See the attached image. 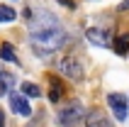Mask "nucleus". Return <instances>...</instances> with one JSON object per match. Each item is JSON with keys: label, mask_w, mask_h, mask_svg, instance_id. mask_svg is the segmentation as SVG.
Returning a JSON list of instances; mask_svg holds the SVG:
<instances>
[{"label": "nucleus", "mask_w": 129, "mask_h": 127, "mask_svg": "<svg viewBox=\"0 0 129 127\" xmlns=\"http://www.w3.org/2000/svg\"><path fill=\"white\" fill-rule=\"evenodd\" d=\"M32 37V47L39 56H46V54H54L68 42L66 37V29L58 25V27H51V29H44V32H37V34H29Z\"/></svg>", "instance_id": "obj_1"}, {"label": "nucleus", "mask_w": 129, "mask_h": 127, "mask_svg": "<svg viewBox=\"0 0 129 127\" xmlns=\"http://www.w3.org/2000/svg\"><path fill=\"white\" fill-rule=\"evenodd\" d=\"M7 95H10V108H12L20 117H29V115H32V108H29L24 95H20V93H7Z\"/></svg>", "instance_id": "obj_6"}, {"label": "nucleus", "mask_w": 129, "mask_h": 127, "mask_svg": "<svg viewBox=\"0 0 129 127\" xmlns=\"http://www.w3.org/2000/svg\"><path fill=\"white\" fill-rule=\"evenodd\" d=\"M12 86H15V76L7 71H0V95L12 93Z\"/></svg>", "instance_id": "obj_9"}, {"label": "nucleus", "mask_w": 129, "mask_h": 127, "mask_svg": "<svg viewBox=\"0 0 129 127\" xmlns=\"http://www.w3.org/2000/svg\"><path fill=\"white\" fill-rule=\"evenodd\" d=\"M80 120H85V108H83V103H78V100H71V103L63 105L58 110V115H56V122L61 127H76Z\"/></svg>", "instance_id": "obj_2"}, {"label": "nucleus", "mask_w": 129, "mask_h": 127, "mask_svg": "<svg viewBox=\"0 0 129 127\" xmlns=\"http://www.w3.org/2000/svg\"><path fill=\"white\" fill-rule=\"evenodd\" d=\"M0 59L3 61H10V64H17V56H15V51L10 44H0Z\"/></svg>", "instance_id": "obj_13"}, {"label": "nucleus", "mask_w": 129, "mask_h": 127, "mask_svg": "<svg viewBox=\"0 0 129 127\" xmlns=\"http://www.w3.org/2000/svg\"><path fill=\"white\" fill-rule=\"evenodd\" d=\"M85 37H88V42L95 44V47H110V37H107V32H105V29L90 27V29L85 32Z\"/></svg>", "instance_id": "obj_7"}, {"label": "nucleus", "mask_w": 129, "mask_h": 127, "mask_svg": "<svg viewBox=\"0 0 129 127\" xmlns=\"http://www.w3.org/2000/svg\"><path fill=\"white\" fill-rule=\"evenodd\" d=\"M115 51L119 54V56H124V54L129 51V34L117 37V42H115Z\"/></svg>", "instance_id": "obj_12"}, {"label": "nucleus", "mask_w": 129, "mask_h": 127, "mask_svg": "<svg viewBox=\"0 0 129 127\" xmlns=\"http://www.w3.org/2000/svg\"><path fill=\"white\" fill-rule=\"evenodd\" d=\"M20 93L24 95V98H39V95H42V91H39V86L29 83V81H22V86H20Z\"/></svg>", "instance_id": "obj_11"}, {"label": "nucleus", "mask_w": 129, "mask_h": 127, "mask_svg": "<svg viewBox=\"0 0 129 127\" xmlns=\"http://www.w3.org/2000/svg\"><path fill=\"white\" fill-rule=\"evenodd\" d=\"M58 71H61L63 76H68L71 81H80V78H83V66H80V61L76 56H66L63 61L58 64Z\"/></svg>", "instance_id": "obj_5"}, {"label": "nucleus", "mask_w": 129, "mask_h": 127, "mask_svg": "<svg viewBox=\"0 0 129 127\" xmlns=\"http://www.w3.org/2000/svg\"><path fill=\"white\" fill-rule=\"evenodd\" d=\"M15 17H17V12L10 5H0V22H12Z\"/></svg>", "instance_id": "obj_14"}, {"label": "nucleus", "mask_w": 129, "mask_h": 127, "mask_svg": "<svg viewBox=\"0 0 129 127\" xmlns=\"http://www.w3.org/2000/svg\"><path fill=\"white\" fill-rule=\"evenodd\" d=\"M49 83H51V91H49V100H51V103H58V100H61V95H63L61 81H58L56 76H51V78H49Z\"/></svg>", "instance_id": "obj_10"}, {"label": "nucleus", "mask_w": 129, "mask_h": 127, "mask_svg": "<svg viewBox=\"0 0 129 127\" xmlns=\"http://www.w3.org/2000/svg\"><path fill=\"white\" fill-rule=\"evenodd\" d=\"M107 105H110L112 115H115L119 122H122L124 117H127V113H129V100H127V95H122V93H110L107 95Z\"/></svg>", "instance_id": "obj_4"}, {"label": "nucleus", "mask_w": 129, "mask_h": 127, "mask_svg": "<svg viewBox=\"0 0 129 127\" xmlns=\"http://www.w3.org/2000/svg\"><path fill=\"white\" fill-rule=\"evenodd\" d=\"M119 10H129V0H124L122 5H119Z\"/></svg>", "instance_id": "obj_15"}, {"label": "nucleus", "mask_w": 129, "mask_h": 127, "mask_svg": "<svg viewBox=\"0 0 129 127\" xmlns=\"http://www.w3.org/2000/svg\"><path fill=\"white\" fill-rule=\"evenodd\" d=\"M51 27H58V20L54 12L42 10L37 17H29V34H37V32H44V29H51Z\"/></svg>", "instance_id": "obj_3"}, {"label": "nucleus", "mask_w": 129, "mask_h": 127, "mask_svg": "<svg viewBox=\"0 0 129 127\" xmlns=\"http://www.w3.org/2000/svg\"><path fill=\"white\" fill-rule=\"evenodd\" d=\"M0 127H5V115L0 113Z\"/></svg>", "instance_id": "obj_16"}, {"label": "nucleus", "mask_w": 129, "mask_h": 127, "mask_svg": "<svg viewBox=\"0 0 129 127\" xmlns=\"http://www.w3.org/2000/svg\"><path fill=\"white\" fill-rule=\"evenodd\" d=\"M85 125L88 127H112V125H110V120L102 113H88L85 115Z\"/></svg>", "instance_id": "obj_8"}]
</instances>
